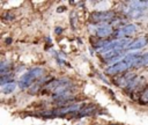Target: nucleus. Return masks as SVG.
Listing matches in <instances>:
<instances>
[{"label": "nucleus", "instance_id": "20e7f679", "mask_svg": "<svg viewBox=\"0 0 148 125\" xmlns=\"http://www.w3.org/2000/svg\"><path fill=\"white\" fill-rule=\"evenodd\" d=\"M117 17L113 10H95L90 14L89 20L92 24H101V23H111Z\"/></svg>", "mask_w": 148, "mask_h": 125}, {"label": "nucleus", "instance_id": "39448f33", "mask_svg": "<svg viewBox=\"0 0 148 125\" xmlns=\"http://www.w3.org/2000/svg\"><path fill=\"white\" fill-rule=\"evenodd\" d=\"M138 25L135 23H127L123 25L121 28L114 29V32L111 37V39H126L128 36L135 34L138 31Z\"/></svg>", "mask_w": 148, "mask_h": 125}, {"label": "nucleus", "instance_id": "f257e3e1", "mask_svg": "<svg viewBox=\"0 0 148 125\" xmlns=\"http://www.w3.org/2000/svg\"><path fill=\"white\" fill-rule=\"evenodd\" d=\"M141 53L139 52H130V53H126V56L118 62L111 65V66H108L105 68V74L109 75V76H118L120 74H124L126 73L128 69L131 68H134V65H135V61L136 59L140 57Z\"/></svg>", "mask_w": 148, "mask_h": 125}, {"label": "nucleus", "instance_id": "423d86ee", "mask_svg": "<svg viewBox=\"0 0 148 125\" xmlns=\"http://www.w3.org/2000/svg\"><path fill=\"white\" fill-rule=\"evenodd\" d=\"M136 76V74H134V73H131V72H126V73H124V74H120V75H118L117 76V79H116V84L118 86V87H121V88H126L130 83H131V81L134 79Z\"/></svg>", "mask_w": 148, "mask_h": 125}, {"label": "nucleus", "instance_id": "6e6552de", "mask_svg": "<svg viewBox=\"0 0 148 125\" xmlns=\"http://www.w3.org/2000/svg\"><path fill=\"white\" fill-rule=\"evenodd\" d=\"M96 112V108H95V105H92V104H82V106H81V109L79 110V112L75 115V116H73V117H75V118H82V117H87V116H91L92 113H95Z\"/></svg>", "mask_w": 148, "mask_h": 125}, {"label": "nucleus", "instance_id": "1a4fd4ad", "mask_svg": "<svg viewBox=\"0 0 148 125\" xmlns=\"http://www.w3.org/2000/svg\"><path fill=\"white\" fill-rule=\"evenodd\" d=\"M147 65H148V52L140 54V57L135 61L134 68H140V67H143V66H147Z\"/></svg>", "mask_w": 148, "mask_h": 125}, {"label": "nucleus", "instance_id": "ddd939ff", "mask_svg": "<svg viewBox=\"0 0 148 125\" xmlns=\"http://www.w3.org/2000/svg\"><path fill=\"white\" fill-rule=\"evenodd\" d=\"M69 22H71V27L72 29H76V25H77V15L75 12H71V15H69Z\"/></svg>", "mask_w": 148, "mask_h": 125}, {"label": "nucleus", "instance_id": "0eeeda50", "mask_svg": "<svg viewBox=\"0 0 148 125\" xmlns=\"http://www.w3.org/2000/svg\"><path fill=\"white\" fill-rule=\"evenodd\" d=\"M148 44V38L142 36V37H138L135 39H133L131 42V44L127 46V50L130 51H138V50H141L143 49L146 45Z\"/></svg>", "mask_w": 148, "mask_h": 125}, {"label": "nucleus", "instance_id": "a211bd4d", "mask_svg": "<svg viewBox=\"0 0 148 125\" xmlns=\"http://www.w3.org/2000/svg\"><path fill=\"white\" fill-rule=\"evenodd\" d=\"M111 125H118V124H111Z\"/></svg>", "mask_w": 148, "mask_h": 125}, {"label": "nucleus", "instance_id": "9d476101", "mask_svg": "<svg viewBox=\"0 0 148 125\" xmlns=\"http://www.w3.org/2000/svg\"><path fill=\"white\" fill-rule=\"evenodd\" d=\"M10 68H12V64L8 60H2L0 64V75L10 73Z\"/></svg>", "mask_w": 148, "mask_h": 125}, {"label": "nucleus", "instance_id": "dca6fc26", "mask_svg": "<svg viewBox=\"0 0 148 125\" xmlns=\"http://www.w3.org/2000/svg\"><path fill=\"white\" fill-rule=\"evenodd\" d=\"M5 42H6V44H10V43H12V38H9V37H8V38H6V41H5Z\"/></svg>", "mask_w": 148, "mask_h": 125}, {"label": "nucleus", "instance_id": "f8f14e48", "mask_svg": "<svg viewBox=\"0 0 148 125\" xmlns=\"http://www.w3.org/2000/svg\"><path fill=\"white\" fill-rule=\"evenodd\" d=\"M16 86H17V83H15V81L9 82V83H7L6 86L1 87V91H2L3 94H12V93L15 90Z\"/></svg>", "mask_w": 148, "mask_h": 125}, {"label": "nucleus", "instance_id": "f03ea898", "mask_svg": "<svg viewBox=\"0 0 148 125\" xmlns=\"http://www.w3.org/2000/svg\"><path fill=\"white\" fill-rule=\"evenodd\" d=\"M45 74H46L45 68H43V67H31L23 75H21V78L17 80V86L21 89H29L38 80L44 78Z\"/></svg>", "mask_w": 148, "mask_h": 125}, {"label": "nucleus", "instance_id": "9b49d317", "mask_svg": "<svg viewBox=\"0 0 148 125\" xmlns=\"http://www.w3.org/2000/svg\"><path fill=\"white\" fill-rule=\"evenodd\" d=\"M138 102L140 104H148V86H146V88L140 93L138 97Z\"/></svg>", "mask_w": 148, "mask_h": 125}, {"label": "nucleus", "instance_id": "4468645a", "mask_svg": "<svg viewBox=\"0 0 148 125\" xmlns=\"http://www.w3.org/2000/svg\"><path fill=\"white\" fill-rule=\"evenodd\" d=\"M14 19H15L14 14H12V13H9V12H7V13H3V14H2V21H5V22L13 21Z\"/></svg>", "mask_w": 148, "mask_h": 125}, {"label": "nucleus", "instance_id": "f3484780", "mask_svg": "<svg viewBox=\"0 0 148 125\" xmlns=\"http://www.w3.org/2000/svg\"><path fill=\"white\" fill-rule=\"evenodd\" d=\"M65 9H66V7H59L58 12H62V10H65Z\"/></svg>", "mask_w": 148, "mask_h": 125}, {"label": "nucleus", "instance_id": "2eb2a0df", "mask_svg": "<svg viewBox=\"0 0 148 125\" xmlns=\"http://www.w3.org/2000/svg\"><path fill=\"white\" fill-rule=\"evenodd\" d=\"M62 31H64V29H62L61 27H56V28H54V32H56V35H61Z\"/></svg>", "mask_w": 148, "mask_h": 125}, {"label": "nucleus", "instance_id": "7ed1b4c3", "mask_svg": "<svg viewBox=\"0 0 148 125\" xmlns=\"http://www.w3.org/2000/svg\"><path fill=\"white\" fill-rule=\"evenodd\" d=\"M89 32L97 37L98 39H109V37H112L114 32V28L109 23H101V24H92L90 23L88 25Z\"/></svg>", "mask_w": 148, "mask_h": 125}]
</instances>
